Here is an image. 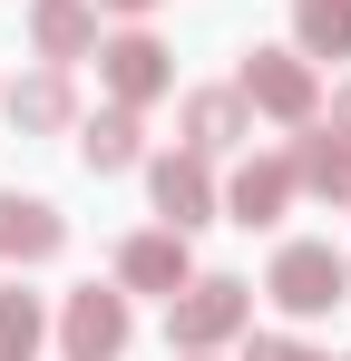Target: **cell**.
<instances>
[{"mask_svg": "<svg viewBox=\"0 0 351 361\" xmlns=\"http://www.w3.org/2000/svg\"><path fill=\"white\" fill-rule=\"evenodd\" d=\"M264 302H273L283 322H322L332 302H351V254L322 244V235L273 244V264H264Z\"/></svg>", "mask_w": 351, "mask_h": 361, "instance_id": "6da1fadb", "label": "cell"}, {"mask_svg": "<svg viewBox=\"0 0 351 361\" xmlns=\"http://www.w3.org/2000/svg\"><path fill=\"white\" fill-rule=\"evenodd\" d=\"M254 332V283L244 274H195L185 293H166V352H225Z\"/></svg>", "mask_w": 351, "mask_h": 361, "instance_id": "7a4b0ae2", "label": "cell"}, {"mask_svg": "<svg viewBox=\"0 0 351 361\" xmlns=\"http://www.w3.org/2000/svg\"><path fill=\"white\" fill-rule=\"evenodd\" d=\"M49 332H58L68 361H127V342H137V302H127V283H78V293H58Z\"/></svg>", "mask_w": 351, "mask_h": 361, "instance_id": "3957f363", "label": "cell"}, {"mask_svg": "<svg viewBox=\"0 0 351 361\" xmlns=\"http://www.w3.org/2000/svg\"><path fill=\"white\" fill-rule=\"evenodd\" d=\"M234 88H244L254 118H273V127H312L322 118V68L302 59V49H244Z\"/></svg>", "mask_w": 351, "mask_h": 361, "instance_id": "277c9868", "label": "cell"}, {"mask_svg": "<svg viewBox=\"0 0 351 361\" xmlns=\"http://www.w3.org/2000/svg\"><path fill=\"white\" fill-rule=\"evenodd\" d=\"M98 88H108V108H156V98H176V49L156 39V30H117V39H98Z\"/></svg>", "mask_w": 351, "mask_h": 361, "instance_id": "5b68a950", "label": "cell"}, {"mask_svg": "<svg viewBox=\"0 0 351 361\" xmlns=\"http://www.w3.org/2000/svg\"><path fill=\"white\" fill-rule=\"evenodd\" d=\"M147 205H156V225H176V235L215 225V215H225L215 157H195V147H176V157H147Z\"/></svg>", "mask_w": 351, "mask_h": 361, "instance_id": "8992f818", "label": "cell"}, {"mask_svg": "<svg viewBox=\"0 0 351 361\" xmlns=\"http://www.w3.org/2000/svg\"><path fill=\"white\" fill-rule=\"evenodd\" d=\"M58 254H68V215H58L49 195L0 185V264H10V274H30V264H58Z\"/></svg>", "mask_w": 351, "mask_h": 361, "instance_id": "52a82bcc", "label": "cell"}, {"mask_svg": "<svg viewBox=\"0 0 351 361\" xmlns=\"http://www.w3.org/2000/svg\"><path fill=\"white\" fill-rule=\"evenodd\" d=\"M292 195H302V176H292V157H244L225 176V225H244V235H264V225H283Z\"/></svg>", "mask_w": 351, "mask_h": 361, "instance_id": "ba28073f", "label": "cell"}, {"mask_svg": "<svg viewBox=\"0 0 351 361\" xmlns=\"http://www.w3.org/2000/svg\"><path fill=\"white\" fill-rule=\"evenodd\" d=\"M0 118L20 127V137H68V127H78V78L39 59L30 78H10V88H0Z\"/></svg>", "mask_w": 351, "mask_h": 361, "instance_id": "9c48e42d", "label": "cell"}, {"mask_svg": "<svg viewBox=\"0 0 351 361\" xmlns=\"http://www.w3.org/2000/svg\"><path fill=\"white\" fill-rule=\"evenodd\" d=\"M117 283H127V293H185V283H195V254H185V235H176V225L127 235V244H117Z\"/></svg>", "mask_w": 351, "mask_h": 361, "instance_id": "30bf717a", "label": "cell"}, {"mask_svg": "<svg viewBox=\"0 0 351 361\" xmlns=\"http://www.w3.org/2000/svg\"><path fill=\"white\" fill-rule=\"evenodd\" d=\"M176 127H185L195 157H225V147L254 137V108H244V88H185L176 98Z\"/></svg>", "mask_w": 351, "mask_h": 361, "instance_id": "8fae6325", "label": "cell"}, {"mask_svg": "<svg viewBox=\"0 0 351 361\" xmlns=\"http://www.w3.org/2000/svg\"><path fill=\"white\" fill-rule=\"evenodd\" d=\"M292 176H302V195H312V205H332V215H351V147L342 137H332V127L312 118V127H292Z\"/></svg>", "mask_w": 351, "mask_h": 361, "instance_id": "7c38bea8", "label": "cell"}, {"mask_svg": "<svg viewBox=\"0 0 351 361\" xmlns=\"http://www.w3.org/2000/svg\"><path fill=\"white\" fill-rule=\"evenodd\" d=\"M30 49L49 68L98 59V0H30Z\"/></svg>", "mask_w": 351, "mask_h": 361, "instance_id": "4fadbf2b", "label": "cell"}, {"mask_svg": "<svg viewBox=\"0 0 351 361\" xmlns=\"http://www.w3.org/2000/svg\"><path fill=\"white\" fill-rule=\"evenodd\" d=\"M78 166L88 176H127V166H147V127H137V108H98V118H78Z\"/></svg>", "mask_w": 351, "mask_h": 361, "instance_id": "5bb4252c", "label": "cell"}, {"mask_svg": "<svg viewBox=\"0 0 351 361\" xmlns=\"http://www.w3.org/2000/svg\"><path fill=\"white\" fill-rule=\"evenodd\" d=\"M292 49L302 59H351V0H292Z\"/></svg>", "mask_w": 351, "mask_h": 361, "instance_id": "9a60e30c", "label": "cell"}, {"mask_svg": "<svg viewBox=\"0 0 351 361\" xmlns=\"http://www.w3.org/2000/svg\"><path fill=\"white\" fill-rule=\"evenodd\" d=\"M39 342H49V302L10 274V283H0V352H10V361H39Z\"/></svg>", "mask_w": 351, "mask_h": 361, "instance_id": "2e32d148", "label": "cell"}, {"mask_svg": "<svg viewBox=\"0 0 351 361\" xmlns=\"http://www.w3.org/2000/svg\"><path fill=\"white\" fill-rule=\"evenodd\" d=\"M244 361H332V352H312V342H292V332H254Z\"/></svg>", "mask_w": 351, "mask_h": 361, "instance_id": "e0dca14e", "label": "cell"}, {"mask_svg": "<svg viewBox=\"0 0 351 361\" xmlns=\"http://www.w3.org/2000/svg\"><path fill=\"white\" fill-rule=\"evenodd\" d=\"M322 127H332V137H342V147H351V78H342V88H332V98H322Z\"/></svg>", "mask_w": 351, "mask_h": 361, "instance_id": "ac0fdd59", "label": "cell"}, {"mask_svg": "<svg viewBox=\"0 0 351 361\" xmlns=\"http://www.w3.org/2000/svg\"><path fill=\"white\" fill-rule=\"evenodd\" d=\"M98 10H127V20H147V10H166V0H98Z\"/></svg>", "mask_w": 351, "mask_h": 361, "instance_id": "d6986e66", "label": "cell"}, {"mask_svg": "<svg viewBox=\"0 0 351 361\" xmlns=\"http://www.w3.org/2000/svg\"><path fill=\"white\" fill-rule=\"evenodd\" d=\"M176 361H215V352H176Z\"/></svg>", "mask_w": 351, "mask_h": 361, "instance_id": "ffe728a7", "label": "cell"}, {"mask_svg": "<svg viewBox=\"0 0 351 361\" xmlns=\"http://www.w3.org/2000/svg\"><path fill=\"white\" fill-rule=\"evenodd\" d=\"M0 361H10V352H0Z\"/></svg>", "mask_w": 351, "mask_h": 361, "instance_id": "44dd1931", "label": "cell"}, {"mask_svg": "<svg viewBox=\"0 0 351 361\" xmlns=\"http://www.w3.org/2000/svg\"><path fill=\"white\" fill-rule=\"evenodd\" d=\"M342 361H351V352H342Z\"/></svg>", "mask_w": 351, "mask_h": 361, "instance_id": "7402d4cb", "label": "cell"}]
</instances>
